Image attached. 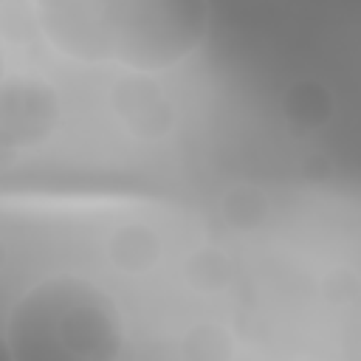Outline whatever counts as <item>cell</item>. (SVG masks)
<instances>
[{
	"instance_id": "5",
	"label": "cell",
	"mask_w": 361,
	"mask_h": 361,
	"mask_svg": "<svg viewBox=\"0 0 361 361\" xmlns=\"http://www.w3.org/2000/svg\"><path fill=\"white\" fill-rule=\"evenodd\" d=\"M110 102L118 121L138 138H161L172 124L169 99L152 79H147L138 71L113 85Z\"/></svg>"
},
{
	"instance_id": "2",
	"label": "cell",
	"mask_w": 361,
	"mask_h": 361,
	"mask_svg": "<svg viewBox=\"0 0 361 361\" xmlns=\"http://www.w3.org/2000/svg\"><path fill=\"white\" fill-rule=\"evenodd\" d=\"M206 0H127L116 59L138 73L172 68L206 34Z\"/></svg>"
},
{
	"instance_id": "8",
	"label": "cell",
	"mask_w": 361,
	"mask_h": 361,
	"mask_svg": "<svg viewBox=\"0 0 361 361\" xmlns=\"http://www.w3.org/2000/svg\"><path fill=\"white\" fill-rule=\"evenodd\" d=\"M234 276V265L220 254V251H195L189 259H186V279L195 290H203V293H217L223 290Z\"/></svg>"
},
{
	"instance_id": "6",
	"label": "cell",
	"mask_w": 361,
	"mask_h": 361,
	"mask_svg": "<svg viewBox=\"0 0 361 361\" xmlns=\"http://www.w3.org/2000/svg\"><path fill=\"white\" fill-rule=\"evenodd\" d=\"M282 113L290 127L302 133H313V130H322L333 118V96L322 82L299 79L285 90Z\"/></svg>"
},
{
	"instance_id": "10",
	"label": "cell",
	"mask_w": 361,
	"mask_h": 361,
	"mask_svg": "<svg viewBox=\"0 0 361 361\" xmlns=\"http://www.w3.org/2000/svg\"><path fill=\"white\" fill-rule=\"evenodd\" d=\"M228 338L231 336L223 327L206 322V324H197L186 333L183 353L189 358H228L231 355V341Z\"/></svg>"
},
{
	"instance_id": "1",
	"label": "cell",
	"mask_w": 361,
	"mask_h": 361,
	"mask_svg": "<svg viewBox=\"0 0 361 361\" xmlns=\"http://www.w3.org/2000/svg\"><path fill=\"white\" fill-rule=\"evenodd\" d=\"M124 341L116 302L82 276H51L17 299L6 344L17 361H107Z\"/></svg>"
},
{
	"instance_id": "7",
	"label": "cell",
	"mask_w": 361,
	"mask_h": 361,
	"mask_svg": "<svg viewBox=\"0 0 361 361\" xmlns=\"http://www.w3.org/2000/svg\"><path fill=\"white\" fill-rule=\"evenodd\" d=\"M107 254H110L113 265H118L124 274H144L158 262L161 243L147 226L130 223V226H121L113 231V237L107 243Z\"/></svg>"
},
{
	"instance_id": "9",
	"label": "cell",
	"mask_w": 361,
	"mask_h": 361,
	"mask_svg": "<svg viewBox=\"0 0 361 361\" xmlns=\"http://www.w3.org/2000/svg\"><path fill=\"white\" fill-rule=\"evenodd\" d=\"M268 197L254 186H237L223 197V217L234 228H257L268 217Z\"/></svg>"
},
{
	"instance_id": "4",
	"label": "cell",
	"mask_w": 361,
	"mask_h": 361,
	"mask_svg": "<svg viewBox=\"0 0 361 361\" xmlns=\"http://www.w3.org/2000/svg\"><path fill=\"white\" fill-rule=\"evenodd\" d=\"M59 118L56 90L39 79H6L0 90V147L23 149L45 141Z\"/></svg>"
},
{
	"instance_id": "3",
	"label": "cell",
	"mask_w": 361,
	"mask_h": 361,
	"mask_svg": "<svg viewBox=\"0 0 361 361\" xmlns=\"http://www.w3.org/2000/svg\"><path fill=\"white\" fill-rule=\"evenodd\" d=\"M127 0H37V20L48 42L82 62L116 59Z\"/></svg>"
}]
</instances>
